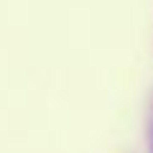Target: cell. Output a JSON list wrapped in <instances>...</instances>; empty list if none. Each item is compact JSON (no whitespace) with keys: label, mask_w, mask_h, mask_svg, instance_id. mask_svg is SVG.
<instances>
[{"label":"cell","mask_w":153,"mask_h":153,"mask_svg":"<svg viewBox=\"0 0 153 153\" xmlns=\"http://www.w3.org/2000/svg\"><path fill=\"white\" fill-rule=\"evenodd\" d=\"M146 135H148V153H153V97H151V107H148V125H146Z\"/></svg>","instance_id":"6da1fadb"}]
</instances>
